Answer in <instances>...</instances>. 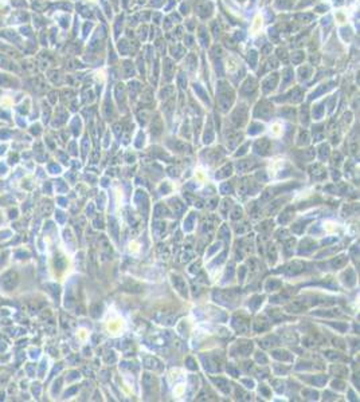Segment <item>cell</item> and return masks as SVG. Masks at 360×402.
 Masks as SVG:
<instances>
[{
	"label": "cell",
	"mask_w": 360,
	"mask_h": 402,
	"mask_svg": "<svg viewBox=\"0 0 360 402\" xmlns=\"http://www.w3.org/2000/svg\"><path fill=\"white\" fill-rule=\"evenodd\" d=\"M16 283H18L16 272L10 271L2 277V284H3V287H4L6 290H12V288L16 286Z\"/></svg>",
	"instance_id": "obj_1"
},
{
	"label": "cell",
	"mask_w": 360,
	"mask_h": 402,
	"mask_svg": "<svg viewBox=\"0 0 360 402\" xmlns=\"http://www.w3.org/2000/svg\"><path fill=\"white\" fill-rule=\"evenodd\" d=\"M173 284H175V287L177 288V291L181 292L183 295H185V284H184V281L181 280V277L173 276Z\"/></svg>",
	"instance_id": "obj_2"
},
{
	"label": "cell",
	"mask_w": 360,
	"mask_h": 402,
	"mask_svg": "<svg viewBox=\"0 0 360 402\" xmlns=\"http://www.w3.org/2000/svg\"><path fill=\"white\" fill-rule=\"evenodd\" d=\"M144 363H145V366L149 369H159V362L153 359V358H145Z\"/></svg>",
	"instance_id": "obj_3"
},
{
	"label": "cell",
	"mask_w": 360,
	"mask_h": 402,
	"mask_svg": "<svg viewBox=\"0 0 360 402\" xmlns=\"http://www.w3.org/2000/svg\"><path fill=\"white\" fill-rule=\"evenodd\" d=\"M220 172H223V173H216V177H218V178H222V177L230 176V174H231V168H230V166H226V168H224V169H222Z\"/></svg>",
	"instance_id": "obj_4"
},
{
	"label": "cell",
	"mask_w": 360,
	"mask_h": 402,
	"mask_svg": "<svg viewBox=\"0 0 360 402\" xmlns=\"http://www.w3.org/2000/svg\"><path fill=\"white\" fill-rule=\"evenodd\" d=\"M344 261H345L344 256H340L339 259H337V261H336V260H333V265H334V267H340V265H343V264H344Z\"/></svg>",
	"instance_id": "obj_5"
},
{
	"label": "cell",
	"mask_w": 360,
	"mask_h": 402,
	"mask_svg": "<svg viewBox=\"0 0 360 402\" xmlns=\"http://www.w3.org/2000/svg\"><path fill=\"white\" fill-rule=\"evenodd\" d=\"M241 213H242V211L239 209V208H237V209H235V212H234V215H232V218H237L238 216L241 217Z\"/></svg>",
	"instance_id": "obj_6"
},
{
	"label": "cell",
	"mask_w": 360,
	"mask_h": 402,
	"mask_svg": "<svg viewBox=\"0 0 360 402\" xmlns=\"http://www.w3.org/2000/svg\"><path fill=\"white\" fill-rule=\"evenodd\" d=\"M224 191H228V192H231V186L230 185H223V186H222V192H224Z\"/></svg>",
	"instance_id": "obj_7"
}]
</instances>
